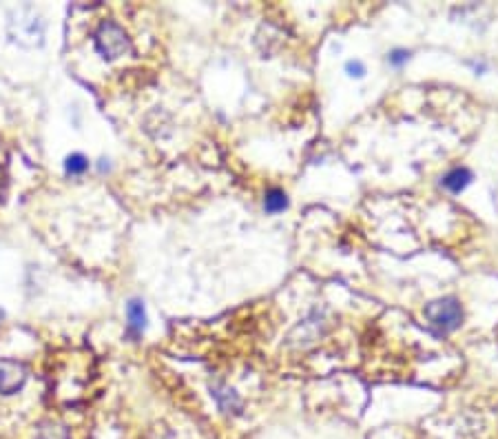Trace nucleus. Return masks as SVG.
Instances as JSON below:
<instances>
[{
	"label": "nucleus",
	"mask_w": 498,
	"mask_h": 439,
	"mask_svg": "<svg viewBox=\"0 0 498 439\" xmlns=\"http://www.w3.org/2000/svg\"><path fill=\"white\" fill-rule=\"evenodd\" d=\"M94 47L98 51V56L104 60H118L124 53L131 51V40L124 31V27L116 21H102L100 27L94 33Z\"/></svg>",
	"instance_id": "f03ea898"
},
{
	"label": "nucleus",
	"mask_w": 498,
	"mask_h": 439,
	"mask_svg": "<svg viewBox=\"0 0 498 439\" xmlns=\"http://www.w3.org/2000/svg\"><path fill=\"white\" fill-rule=\"evenodd\" d=\"M423 315H426L430 328L436 335H448L463 324V306L456 298L448 296L430 302L423 308Z\"/></svg>",
	"instance_id": "f257e3e1"
},
{
	"label": "nucleus",
	"mask_w": 498,
	"mask_h": 439,
	"mask_svg": "<svg viewBox=\"0 0 498 439\" xmlns=\"http://www.w3.org/2000/svg\"><path fill=\"white\" fill-rule=\"evenodd\" d=\"M213 397L217 399V404L219 408L224 411V413H231V411H237L239 406H242V401H239L237 393L228 386H213Z\"/></svg>",
	"instance_id": "39448f33"
},
{
	"label": "nucleus",
	"mask_w": 498,
	"mask_h": 439,
	"mask_svg": "<svg viewBox=\"0 0 498 439\" xmlns=\"http://www.w3.org/2000/svg\"><path fill=\"white\" fill-rule=\"evenodd\" d=\"M264 209H266V213H282V211H286L288 209V195H286V191L277 189V187L268 189L266 195H264Z\"/></svg>",
	"instance_id": "0eeeda50"
},
{
	"label": "nucleus",
	"mask_w": 498,
	"mask_h": 439,
	"mask_svg": "<svg viewBox=\"0 0 498 439\" xmlns=\"http://www.w3.org/2000/svg\"><path fill=\"white\" fill-rule=\"evenodd\" d=\"M126 318H128V328L140 335L144 331V326H146V313H144V306L140 300H131L126 306Z\"/></svg>",
	"instance_id": "423d86ee"
},
{
	"label": "nucleus",
	"mask_w": 498,
	"mask_h": 439,
	"mask_svg": "<svg viewBox=\"0 0 498 439\" xmlns=\"http://www.w3.org/2000/svg\"><path fill=\"white\" fill-rule=\"evenodd\" d=\"M87 167H89V164H87V160H84L80 153L71 156V158L67 160V171H69V173H82Z\"/></svg>",
	"instance_id": "1a4fd4ad"
},
{
	"label": "nucleus",
	"mask_w": 498,
	"mask_h": 439,
	"mask_svg": "<svg viewBox=\"0 0 498 439\" xmlns=\"http://www.w3.org/2000/svg\"><path fill=\"white\" fill-rule=\"evenodd\" d=\"M345 71H348V76H353V78H363L365 76V65L361 60H348Z\"/></svg>",
	"instance_id": "9d476101"
},
{
	"label": "nucleus",
	"mask_w": 498,
	"mask_h": 439,
	"mask_svg": "<svg viewBox=\"0 0 498 439\" xmlns=\"http://www.w3.org/2000/svg\"><path fill=\"white\" fill-rule=\"evenodd\" d=\"M5 195V175H3V169H0V197Z\"/></svg>",
	"instance_id": "9b49d317"
},
{
	"label": "nucleus",
	"mask_w": 498,
	"mask_h": 439,
	"mask_svg": "<svg viewBox=\"0 0 498 439\" xmlns=\"http://www.w3.org/2000/svg\"><path fill=\"white\" fill-rule=\"evenodd\" d=\"M472 182V171L465 167H454L446 175L441 178V185L446 187L450 193H460Z\"/></svg>",
	"instance_id": "20e7f679"
},
{
	"label": "nucleus",
	"mask_w": 498,
	"mask_h": 439,
	"mask_svg": "<svg viewBox=\"0 0 498 439\" xmlns=\"http://www.w3.org/2000/svg\"><path fill=\"white\" fill-rule=\"evenodd\" d=\"M408 60H410L408 49H392L390 53H387V63H390V67H394V69H401L403 65H408Z\"/></svg>",
	"instance_id": "6e6552de"
},
{
	"label": "nucleus",
	"mask_w": 498,
	"mask_h": 439,
	"mask_svg": "<svg viewBox=\"0 0 498 439\" xmlns=\"http://www.w3.org/2000/svg\"><path fill=\"white\" fill-rule=\"evenodd\" d=\"M27 375L23 364H18L13 359H0V393L11 395L16 391L23 389Z\"/></svg>",
	"instance_id": "7ed1b4c3"
}]
</instances>
